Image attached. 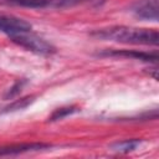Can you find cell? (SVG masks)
I'll return each instance as SVG.
<instances>
[{
    "label": "cell",
    "mask_w": 159,
    "mask_h": 159,
    "mask_svg": "<svg viewBox=\"0 0 159 159\" xmlns=\"http://www.w3.org/2000/svg\"><path fill=\"white\" fill-rule=\"evenodd\" d=\"M32 26L30 22L25 21L24 19L11 16V15H0V32L6 34L9 37L29 32L31 31Z\"/></svg>",
    "instance_id": "cell-4"
},
{
    "label": "cell",
    "mask_w": 159,
    "mask_h": 159,
    "mask_svg": "<svg viewBox=\"0 0 159 159\" xmlns=\"http://www.w3.org/2000/svg\"><path fill=\"white\" fill-rule=\"evenodd\" d=\"M50 148L48 144L43 143H24V144H11V145H5L0 147V157L5 155H17L27 152H37V150H43Z\"/></svg>",
    "instance_id": "cell-5"
},
{
    "label": "cell",
    "mask_w": 159,
    "mask_h": 159,
    "mask_svg": "<svg viewBox=\"0 0 159 159\" xmlns=\"http://www.w3.org/2000/svg\"><path fill=\"white\" fill-rule=\"evenodd\" d=\"M139 144H140L139 139H127V140H122V142L112 144L111 149L114 152H118V153H129V152L134 150Z\"/></svg>",
    "instance_id": "cell-8"
},
{
    "label": "cell",
    "mask_w": 159,
    "mask_h": 159,
    "mask_svg": "<svg viewBox=\"0 0 159 159\" xmlns=\"http://www.w3.org/2000/svg\"><path fill=\"white\" fill-rule=\"evenodd\" d=\"M6 2L24 6V7H31V9H62V7H71L82 2H88L91 0H5Z\"/></svg>",
    "instance_id": "cell-3"
},
{
    "label": "cell",
    "mask_w": 159,
    "mask_h": 159,
    "mask_svg": "<svg viewBox=\"0 0 159 159\" xmlns=\"http://www.w3.org/2000/svg\"><path fill=\"white\" fill-rule=\"evenodd\" d=\"M102 56H123V57H132V58H137V60H143V61H157L158 56L157 53H148V52H139V51H128V50H123V51H106L103 53H101Z\"/></svg>",
    "instance_id": "cell-7"
},
{
    "label": "cell",
    "mask_w": 159,
    "mask_h": 159,
    "mask_svg": "<svg viewBox=\"0 0 159 159\" xmlns=\"http://www.w3.org/2000/svg\"><path fill=\"white\" fill-rule=\"evenodd\" d=\"M34 102V97L32 96H27L20 99H16L15 102L10 103L9 106H6L1 112L2 113H7V112H14V111H19V109H25L27 106H30Z\"/></svg>",
    "instance_id": "cell-9"
},
{
    "label": "cell",
    "mask_w": 159,
    "mask_h": 159,
    "mask_svg": "<svg viewBox=\"0 0 159 159\" xmlns=\"http://www.w3.org/2000/svg\"><path fill=\"white\" fill-rule=\"evenodd\" d=\"M24 84H25V80L17 81V82H16V83H15L12 87H10V88H9V91L5 93L4 98H5V99H11V98H14L15 96H17V94L20 93V91L22 89Z\"/></svg>",
    "instance_id": "cell-11"
},
{
    "label": "cell",
    "mask_w": 159,
    "mask_h": 159,
    "mask_svg": "<svg viewBox=\"0 0 159 159\" xmlns=\"http://www.w3.org/2000/svg\"><path fill=\"white\" fill-rule=\"evenodd\" d=\"M10 39L15 43H17L19 46H21L29 51H32L35 53L50 55V53H53L56 51V48L50 42H47L46 40H43L42 37H40L35 34H31V31L11 36Z\"/></svg>",
    "instance_id": "cell-2"
},
{
    "label": "cell",
    "mask_w": 159,
    "mask_h": 159,
    "mask_svg": "<svg viewBox=\"0 0 159 159\" xmlns=\"http://www.w3.org/2000/svg\"><path fill=\"white\" fill-rule=\"evenodd\" d=\"M134 14L145 20H158V0H138L133 7Z\"/></svg>",
    "instance_id": "cell-6"
},
{
    "label": "cell",
    "mask_w": 159,
    "mask_h": 159,
    "mask_svg": "<svg viewBox=\"0 0 159 159\" xmlns=\"http://www.w3.org/2000/svg\"><path fill=\"white\" fill-rule=\"evenodd\" d=\"M76 112V108L75 107H62V108H58L56 109L48 118L50 122H55V120H58V119H63L65 117L72 114Z\"/></svg>",
    "instance_id": "cell-10"
},
{
    "label": "cell",
    "mask_w": 159,
    "mask_h": 159,
    "mask_svg": "<svg viewBox=\"0 0 159 159\" xmlns=\"http://www.w3.org/2000/svg\"><path fill=\"white\" fill-rule=\"evenodd\" d=\"M92 35L102 40H111V41H117L122 43L153 45V46H157L159 43V35H158V31L154 29L113 26L108 29L97 30Z\"/></svg>",
    "instance_id": "cell-1"
}]
</instances>
